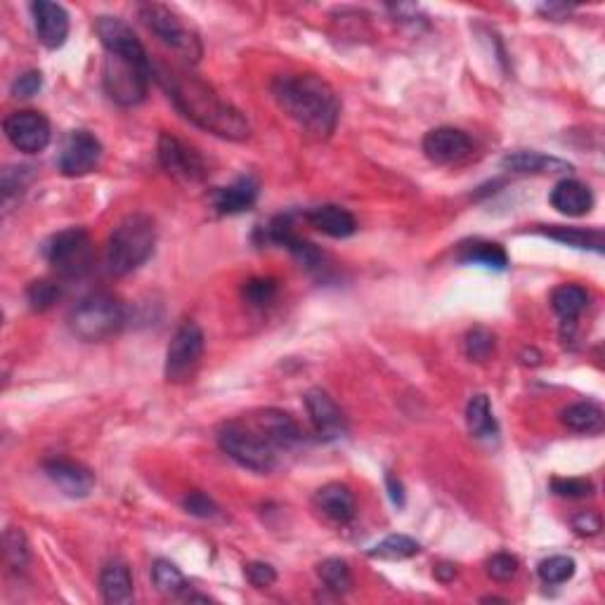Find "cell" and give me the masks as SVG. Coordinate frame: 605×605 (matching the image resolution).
I'll return each mask as SVG.
<instances>
[{
  "mask_svg": "<svg viewBox=\"0 0 605 605\" xmlns=\"http://www.w3.org/2000/svg\"><path fill=\"white\" fill-rule=\"evenodd\" d=\"M156 78L164 86L178 112L190 119L194 126H199L206 133L218 135V138L242 142L251 135V126L246 116L237 107L220 100L216 90L199 76L187 74V71L166 67H156Z\"/></svg>",
  "mask_w": 605,
  "mask_h": 605,
  "instance_id": "cell-1",
  "label": "cell"
},
{
  "mask_svg": "<svg viewBox=\"0 0 605 605\" xmlns=\"http://www.w3.org/2000/svg\"><path fill=\"white\" fill-rule=\"evenodd\" d=\"M272 95L284 114H289L312 138H329L338 126L341 100L331 83L317 74L277 76Z\"/></svg>",
  "mask_w": 605,
  "mask_h": 605,
  "instance_id": "cell-2",
  "label": "cell"
},
{
  "mask_svg": "<svg viewBox=\"0 0 605 605\" xmlns=\"http://www.w3.org/2000/svg\"><path fill=\"white\" fill-rule=\"evenodd\" d=\"M104 69L102 81L107 95L121 107H135L145 102L154 67L149 62L145 45L133 34V29L121 26L104 38Z\"/></svg>",
  "mask_w": 605,
  "mask_h": 605,
  "instance_id": "cell-3",
  "label": "cell"
},
{
  "mask_svg": "<svg viewBox=\"0 0 605 605\" xmlns=\"http://www.w3.org/2000/svg\"><path fill=\"white\" fill-rule=\"evenodd\" d=\"M156 246V225L145 213H133L114 227L107 242V270L116 277L130 275L152 258Z\"/></svg>",
  "mask_w": 605,
  "mask_h": 605,
  "instance_id": "cell-4",
  "label": "cell"
},
{
  "mask_svg": "<svg viewBox=\"0 0 605 605\" xmlns=\"http://www.w3.org/2000/svg\"><path fill=\"white\" fill-rule=\"evenodd\" d=\"M123 324H126V305L112 294H90L69 315L74 336L88 343L116 336Z\"/></svg>",
  "mask_w": 605,
  "mask_h": 605,
  "instance_id": "cell-5",
  "label": "cell"
},
{
  "mask_svg": "<svg viewBox=\"0 0 605 605\" xmlns=\"http://www.w3.org/2000/svg\"><path fill=\"white\" fill-rule=\"evenodd\" d=\"M218 445L239 466L270 473L277 466V450L251 421H227L218 431Z\"/></svg>",
  "mask_w": 605,
  "mask_h": 605,
  "instance_id": "cell-6",
  "label": "cell"
},
{
  "mask_svg": "<svg viewBox=\"0 0 605 605\" xmlns=\"http://www.w3.org/2000/svg\"><path fill=\"white\" fill-rule=\"evenodd\" d=\"M140 19L152 34L159 38V43H164L166 48L178 52L180 57H185L187 62H199L201 52V41L194 31L182 22L178 12L166 8L159 3H147L140 5Z\"/></svg>",
  "mask_w": 605,
  "mask_h": 605,
  "instance_id": "cell-7",
  "label": "cell"
},
{
  "mask_svg": "<svg viewBox=\"0 0 605 605\" xmlns=\"http://www.w3.org/2000/svg\"><path fill=\"white\" fill-rule=\"evenodd\" d=\"M45 258L52 270L64 279H81L93 270V242L83 227H69V230L57 232L45 246Z\"/></svg>",
  "mask_w": 605,
  "mask_h": 605,
  "instance_id": "cell-8",
  "label": "cell"
},
{
  "mask_svg": "<svg viewBox=\"0 0 605 605\" xmlns=\"http://www.w3.org/2000/svg\"><path fill=\"white\" fill-rule=\"evenodd\" d=\"M206 338L199 324L185 322L175 331L171 346L166 350V381L168 383H185L197 372L201 355H204Z\"/></svg>",
  "mask_w": 605,
  "mask_h": 605,
  "instance_id": "cell-9",
  "label": "cell"
},
{
  "mask_svg": "<svg viewBox=\"0 0 605 605\" xmlns=\"http://www.w3.org/2000/svg\"><path fill=\"white\" fill-rule=\"evenodd\" d=\"M159 161L168 175L182 182H201L206 178V164L201 154L171 133L159 138Z\"/></svg>",
  "mask_w": 605,
  "mask_h": 605,
  "instance_id": "cell-10",
  "label": "cell"
},
{
  "mask_svg": "<svg viewBox=\"0 0 605 605\" xmlns=\"http://www.w3.org/2000/svg\"><path fill=\"white\" fill-rule=\"evenodd\" d=\"M3 128L12 147L24 154H41L50 145V121L31 109L10 114Z\"/></svg>",
  "mask_w": 605,
  "mask_h": 605,
  "instance_id": "cell-11",
  "label": "cell"
},
{
  "mask_svg": "<svg viewBox=\"0 0 605 605\" xmlns=\"http://www.w3.org/2000/svg\"><path fill=\"white\" fill-rule=\"evenodd\" d=\"M102 159V145L88 130H74L64 142L60 152V171L67 178H81V175L93 173L100 166Z\"/></svg>",
  "mask_w": 605,
  "mask_h": 605,
  "instance_id": "cell-12",
  "label": "cell"
},
{
  "mask_svg": "<svg viewBox=\"0 0 605 605\" xmlns=\"http://www.w3.org/2000/svg\"><path fill=\"white\" fill-rule=\"evenodd\" d=\"M305 409H308L310 424L320 440L334 442L348 435L346 414L341 412V407L322 388H312L305 393Z\"/></svg>",
  "mask_w": 605,
  "mask_h": 605,
  "instance_id": "cell-13",
  "label": "cell"
},
{
  "mask_svg": "<svg viewBox=\"0 0 605 605\" xmlns=\"http://www.w3.org/2000/svg\"><path fill=\"white\" fill-rule=\"evenodd\" d=\"M424 154L428 156V161L438 166L461 164L473 154V140L468 138L464 130L442 126L426 133Z\"/></svg>",
  "mask_w": 605,
  "mask_h": 605,
  "instance_id": "cell-14",
  "label": "cell"
},
{
  "mask_svg": "<svg viewBox=\"0 0 605 605\" xmlns=\"http://www.w3.org/2000/svg\"><path fill=\"white\" fill-rule=\"evenodd\" d=\"M249 421L265 435V440L277 452L291 450V447H296L303 440L298 421L289 412H282V409H263V412L253 414Z\"/></svg>",
  "mask_w": 605,
  "mask_h": 605,
  "instance_id": "cell-15",
  "label": "cell"
},
{
  "mask_svg": "<svg viewBox=\"0 0 605 605\" xmlns=\"http://www.w3.org/2000/svg\"><path fill=\"white\" fill-rule=\"evenodd\" d=\"M31 15H34L38 41L45 48L57 50L67 43L69 15L62 5L48 3V0H36V3H31Z\"/></svg>",
  "mask_w": 605,
  "mask_h": 605,
  "instance_id": "cell-16",
  "label": "cell"
},
{
  "mask_svg": "<svg viewBox=\"0 0 605 605\" xmlns=\"http://www.w3.org/2000/svg\"><path fill=\"white\" fill-rule=\"evenodd\" d=\"M265 239L277 246H284L291 256H296L305 268H320L322 265V251L317 249L315 244L305 242V239L298 237L294 232V223H291V216H277L275 220H270V225L265 227Z\"/></svg>",
  "mask_w": 605,
  "mask_h": 605,
  "instance_id": "cell-17",
  "label": "cell"
},
{
  "mask_svg": "<svg viewBox=\"0 0 605 605\" xmlns=\"http://www.w3.org/2000/svg\"><path fill=\"white\" fill-rule=\"evenodd\" d=\"M48 478L69 497H88L95 487V476L90 468L71 459H48L43 464Z\"/></svg>",
  "mask_w": 605,
  "mask_h": 605,
  "instance_id": "cell-18",
  "label": "cell"
},
{
  "mask_svg": "<svg viewBox=\"0 0 605 605\" xmlns=\"http://www.w3.org/2000/svg\"><path fill=\"white\" fill-rule=\"evenodd\" d=\"M315 506L320 509L329 520L338 525H346L355 518L357 502L355 494L348 485L343 483H329L315 492Z\"/></svg>",
  "mask_w": 605,
  "mask_h": 605,
  "instance_id": "cell-19",
  "label": "cell"
},
{
  "mask_svg": "<svg viewBox=\"0 0 605 605\" xmlns=\"http://www.w3.org/2000/svg\"><path fill=\"white\" fill-rule=\"evenodd\" d=\"M258 192V180L251 178V175H242V178L234 180L232 185H227L213 194V206H216V211L223 213V216H237V213L249 211V208L256 204Z\"/></svg>",
  "mask_w": 605,
  "mask_h": 605,
  "instance_id": "cell-20",
  "label": "cell"
},
{
  "mask_svg": "<svg viewBox=\"0 0 605 605\" xmlns=\"http://www.w3.org/2000/svg\"><path fill=\"white\" fill-rule=\"evenodd\" d=\"M551 206L563 216L580 218L594 208V194H591L589 185L580 180H561L551 192Z\"/></svg>",
  "mask_w": 605,
  "mask_h": 605,
  "instance_id": "cell-21",
  "label": "cell"
},
{
  "mask_svg": "<svg viewBox=\"0 0 605 605\" xmlns=\"http://www.w3.org/2000/svg\"><path fill=\"white\" fill-rule=\"evenodd\" d=\"M305 220H308L315 230H320L327 234V237H334V239H346L357 230L353 213L334 204L308 208V211H305Z\"/></svg>",
  "mask_w": 605,
  "mask_h": 605,
  "instance_id": "cell-22",
  "label": "cell"
},
{
  "mask_svg": "<svg viewBox=\"0 0 605 605\" xmlns=\"http://www.w3.org/2000/svg\"><path fill=\"white\" fill-rule=\"evenodd\" d=\"M100 591L104 601L112 605H126L133 601L135 589L128 565L123 561H112L104 565L100 575Z\"/></svg>",
  "mask_w": 605,
  "mask_h": 605,
  "instance_id": "cell-23",
  "label": "cell"
},
{
  "mask_svg": "<svg viewBox=\"0 0 605 605\" xmlns=\"http://www.w3.org/2000/svg\"><path fill=\"white\" fill-rule=\"evenodd\" d=\"M466 426L476 440H497L499 424L492 414L487 395H473L466 405Z\"/></svg>",
  "mask_w": 605,
  "mask_h": 605,
  "instance_id": "cell-24",
  "label": "cell"
},
{
  "mask_svg": "<svg viewBox=\"0 0 605 605\" xmlns=\"http://www.w3.org/2000/svg\"><path fill=\"white\" fill-rule=\"evenodd\" d=\"M457 258L466 265H483L490 270H506L509 268V256L499 244L483 242V239H473L459 246Z\"/></svg>",
  "mask_w": 605,
  "mask_h": 605,
  "instance_id": "cell-25",
  "label": "cell"
},
{
  "mask_svg": "<svg viewBox=\"0 0 605 605\" xmlns=\"http://www.w3.org/2000/svg\"><path fill=\"white\" fill-rule=\"evenodd\" d=\"M589 305V294L587 289L577 284H563L551 294V308L556 310V315L561 317L563 322H575L577 317L587 310Z\"/></svg>",
  "mask_w": 605,
  "mask_h": 605,
  "instance_id": "cell-26",
  "label": "cell"
},
{
  "mask_svg": "<svg viewBox=\"0 0 605 605\" xmlns=\"http://www.w3.org/2000/svg\"><path fill=\"white\" fill-rule=\"evenodd\" d=\"M502 168L511 173H544V171H565L563 161L551 159V156H544L539 152H532V149H520V152H511L502 159Z\"/></svg>",
  "mask_w": 605,
  "mask_h": 605,
  "instance_id": "cell-27",
  "label": "cell"
},
{
  "mask_svg": "<svg viewBox=\"0 0 605 605\" xmlns=\"http://www.w3.org/2000/svg\"><path fill=\"white\" fill-rule=\"evenodd\" d=\"M561 421L575 433H601L603 431V409L594 402H575L563 409Z\"/></svg>",
  "mask_w": 605,
  "mask_h": 605,
  "instance_id": "cell-28",
  "label": "cell"
},
{
  "mask_svg": "<svg viewBox=\"0 0 605 605\" xmlns=\"http://www.w3.org/2000/svg\"><path fill=\"white\" fill-rule=\"evenodd\" d=\"M546 237L561 242L572 249H591L596 253L603 251V232L601 230H584V227H546L542 230Z\"/></svg>",
  "mask_w": 605,
  "mask_h": 605,
  "instance_id": "cell-29",
  "label": "cell"
},
{
  "mask_svg": "<svg viewBox=\"0 0 605 605\" xmlns=\"http://www.w3.org/2000/svg\"><path fill=\"white\" fill-rule=\"evenodd\" d=\"M152 580L156 584V589L161 591L164 596H171V598H178V596H187L190 598V584H187L185 575L175 568V565L171 561H156L154 568H152Z\"/></svg>",
  "mask_w": 605,
  "mask_h": 605,
  "instance_id": "cell-30",
  "label": "cell"
},
{
  "mask_svg": "<svg viewBox=\"0 0 605 605\" xmlns=\"http://www.w3.org/2000/svg\"><path fill=\"white\" fill-rule=\"evenodd\" d=\"M421 551V544L407 535H390L369 551V556L379 561H405Z\"/></svg>",
  "mask_w": 605,
  "mask_h": 605,
  "instance_id": "cell-31",
  "label": "cell"
},
{
  "mask_svg": "<svg viewBox=\"0 0 605 605\" xmlns=\"http://www.w3.org/2000/svg\"><path fill=\"white\" fill-rule=\"evenodd\" d=\"M317 575L327 584V589L336 591V594H348L353 589V572H350L348 563L341 558H327L317 565Z\"/></svg>",
  "mask_w": 605,
  "mask_h": 605,
  "instance_id": "cell-32",
  "label": "cell"
},
{
  "mask_svg": "<svg viewBox=\"0 0 605 605\" xmlns=\"http://www.w3.org/2000/svg\"><path fill=\"white\" fill-rule=\"evenodd\" d=\"M537 575L544 584H549V587H556V584H563V582L572 580V575H575V561H572L570 556L544 558V561L539 563Z\"/></svg>",
  "mask_w": 605,
  "mask_h": 605,
  "instance_id": "cell-33",
  "label": "cell"
},
{
  "mask_svg": "<svg viewBox=\"0 0 605 605\" xmlns=\"http://www.w3.org/2000/svg\"><path fill=\"white\" fill-rule=\"evenodd\" d=\"M494 346H497V343H494V334L490 329L476 327V329H471L466 334L464 348H466L468 360H473V362L490 360L492 353H494Z\"/></svg>",
  "mask_w": 605,
  "mask_h": 605,
  "instance_id": "cell-34",
  "label": "cell"
},
{
  "mask_svg": "<svg viewBox=\"0 0 605 605\" xmlns=\"http://www.w3.org/2000/svg\"><path fill=\"white\" fill-rule=\"evenodd\" d=\"M62 291L60 286L52 284V282H34L29 284V289H26V301H29V308L36 312H43L60 301Z\"/></svg>",
  "mask_w": 605,
  "mask_h": 605,
  "instance_id": "cell-35",
  "label": "cell"
},
{
  "mask_svg": "<svg viewBox=\"0 0 605 605\" xmlns=\"http://www.w3.org/2000/svg\"><path fill=\"white\" fill-rule=\"evenodd\" d=\"M5 558L15 570H22L29 563V542H26V535L19 528H10L5 532Z\"/></svg>",
  "mask_w": 605,
  "mask_h": 605,
  "instance_id": "cell-36",
  "label": "cell"
},
{
  "mask_svg": "<svg viewBox=\"0 0 605 605\" xmlns=\"http://www.w3.org/2000/svg\"><path fill=\"white\" fill-rule=\"evenodd\" d=\"M277 296V282L270 277H260V279H249L244 286V298L256 308H265L275 301Z\"/></svg>",
  "mask_w": 605,
  "mask_h": 605,
  "instance_id": "cell-37",
  "label": "cell"
},
{
  "mask_svg": "<svg viewBox=\"0 0 605 605\" xmlns=\"http://www.w3.org/2000/svg\"><path fill=\"white\" fill-rule=\"evenodd\" d=\"M551 490L565 499H584L594 494V483L584 478H554L551 480Z\"/></svg>",
  "mask_w": 605,
  "mask_h": 605,
  "instance_id": "cell-38",
  "label": "cell"
},
{
  "mask_svg": "<svg viewBox=\"0 0 605 605\" xmlns=\"http://www.w3.org/2000/svg\"><path fill=\"white\" fill-rule=\"evenodd\" d=\"M487 575L497 582H511L518 575V558L511 554H494L487 561Z\"/></svg>",
  "mask_w": 605,
  "mask_h": 605,
  "instance_id": "cell-39",
  "label": "cell"
},
{
  "mask_svg": "<svg viewBox=\"0 0 605 605\" xmlns=\"http://www.w3.org/2000/svg\"><path fill=\"white\" fill-rule=\"evenodd\" d=\"M244 575L256 589H268L277 582V570L268 563H249L244 568Z\"/></svg>",
  "mask_w": 605,
  "mask_h": 605,
  "instance_id": "cell-40",
  "label": "cell"
},
{
  "mask_svg": "<svg viewBox=\"0 0 605 605\" xmlns=\"http://www.w3.org/2000/svg\"><path fill=\"white\" fill-rule=\"evenodd\" d=\"M182 506H185V511L190 513V516H197V518H216L218 516V506L201 492H192L190 497H185Z\"/></svg>",
  "mask_w": 605,
  "mask_h": 605,
  "instance_id": "cell-41",
  "label": "cell"
},
{
  "mask_svg": "<svg viewBox=\"0 0 605 605\" xmlns=\"http://www.w3.org/2000/svg\"><path fill=\"white\" fill-rule=\"evenodd\" d=\"M41 86H43L41 71H26V74H22L15 83H12V95L26 100V97H34L38 90H41Z\"/></svg>",
  "mask_w": 605,
  "mask_h": 605,
  "instance_id": "cell-42",
  "label": "cell"
},
{
  "mask_svg": "<svg viewBox=\"0 0 605 605\" xmlns=\"http://www.w3.org/2000/svg\"><path fill=\"white\" fill-rule=\"evenodd\" d=\"M572 528L580 532L582 537H596L598 532H601L603 523H601V516H598V513L582 511L580 516L572 518Z\"/></svg>",
  "mask_w": 605,
  "mask_h": 605,
  "instance_id": "cell-43",
  "label": "cell"
},
{
  "mask_svg": "<svg viewBox=\"0 0 605 605\" xmlns=\"http://www.w3.org/2000/svg\"><path fill=\"white\" fill-rule=\"evenodd\" d=\"M386 485H388V492H390V499H393L395 506H402L405 504V487H402V483L395 476H386Z\"/></svg>",
  "mask_w": 605,
  "mask_h": 605,
  "instance_id": "cell-44",
  "label": "cell"
},
{
  "mask_svg": "<svg viewBox=\"0 0 605 605\" xmlns=\"http://www.w3.org/2000/svg\"><path fill=\"white\" fill-rule=\"evenodd\" d=\"M435 580H440L442 584H450L454 577H457V565L452 563H438L435 565Z\"/></svg>",
  "mask_w": 605,
  "mask_h": 605,
  "instance_id": "cell-45",
  "label": "cell"
}]
</instances>
